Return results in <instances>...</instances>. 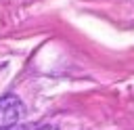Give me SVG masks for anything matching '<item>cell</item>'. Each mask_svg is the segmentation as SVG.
I'll use <instances>...</instances> for the list:
<instances>
[{"label": "cell", "mask_w": 134, "mask_h": 130, "mask_svg": "<svg viewBox=\"0 0 134 130\" xmlns=\"http://www.w3.org/2000/svg\"><path fill=\"white\" fill-rule=\"evenodd\" d=\"M25 115V105L21 103L19 96L6 94L0 99V130H10L17 126Z\"/></svg>", "instance_id": "1"}, {"label": "cell", "mask_w": 134, "mask_h": 130, "mask_svg": "<svg viewBox=\"0 0 134 130\" xmlns=\"http://www.w3.org/2000/svg\"><path fill=\"white\" fill-rule=\"evenodd\" d=\"M40 130H57V128H50V126H44V128H40Z\"/></svg>", "instance_id": "2"}]
</instances>
